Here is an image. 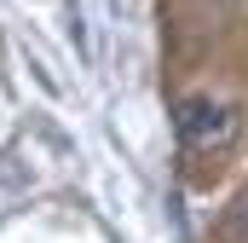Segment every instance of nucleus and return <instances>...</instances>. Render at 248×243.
<instances>
[{"mask_svg": "<svg viewBox=\"0 0 248 243\" xmlns=\"http://www.w3.org/2000/svg\"><path fill=\"white\" fill-rule=\"evenodd\" d=\"M231 133H237L231 104H219L208 93H190L185 104H179V139H185L190 151H219V145H231Z\"/></svg>", "mask_w": 248, "mask_h": 243, "instance_id": "1", "label": "nucleus"}, {"mask_svg": "<svg viewBox=\"0 0 248 243\" xmlns=\"http://www.w3.org/2000/svg\"><path fill=\"white\" fill-rule=\"evenodd\" d=\"M231 232H237V243H248V197L237 203V214H231Z\"/></svg>", "mask_w": 248, "mask_h": 243, "instance_id": "2", "label": "nucleus"}]
</instances>
